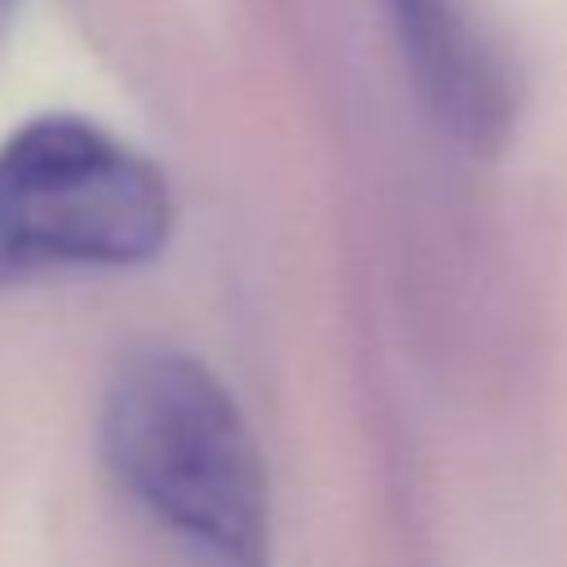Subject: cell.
<instances>
[{"mask_svg": "<svg viewBox=\"0 0 567 567\" xmlns=\"http://www.w3.org/2000/svg\"><path fill=\"white\" fill-rule=\"evenodd\" d=\"M115 483L217 567H266L270 492L235 394L195 354L146 346L120 359L102 399Z\"/></svg>", "mask_w": 567, "mask_h": 567, "instance_id": "6da1fadb", "label": "cell"}, {"mask_svg": "<svg viewBox=\"0 0 567 567\" xmlns=\"http://www.w3.org/2000/svg\"><path fill=\"white\" fill-rule=\"evenodd\" d=\"M164 173L80 115H40L0 142V288L58 270H124L173 235Z\"/></svg>", "mask_w": 567, "mask_h": 567, "instance_id": "7a4b0ae2", "label": "cell"}, {"mask_svg": "<svg viewBox=\"0 0 567 567\" xmlns=\"http://www.w3.org/2000/svg\"><path fill=\"white\" fill-rule=\"evenodd\" d=\"M394 22L416 71V84L434 115L465 137L470 146L487 151L509 133L514 120V84L461 0H390Z\"/></svg>", "mask_w": 567, "mask_h": 567, "instance_id": "3957f363", "label": "cell"}]
</instances>
